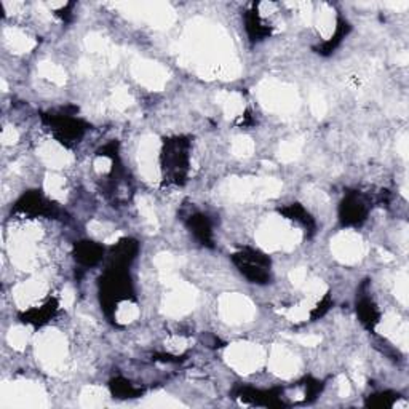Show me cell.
Here are the masks:
<instances>
[{
  "label": "cell",
  "mask_w": 409,
  "mask_h": 409,
  "mask_svg": "<svg viewBox=\"0 0 409 409\" xmlns=\"http://www.w3.org/2000/svg\"><path fill=\"white\" fill-rule=\"evenodd\" d=\"M357 313L360 317V322L363 323L366 328L373 329L377 323H379V310H377L376 304L368 297H363L357 304Z\"/></svg>",
  "instance_id": "cell-11"
},
{
  "label": "cell",
  "mask_w": 409,
  "mask_h": 409,
  "mask_svg": "<svg viewBox=\"0 0 409 409\" xmlns=\"http://www.w3.org/2000/svg\"><path fill=\"white\" fill-rule=\"evenodd\" d=\"M393 403H395V395L385 392V393H379V395H373V398H369L368 405L374 408H389V406H393Z\"/></svg>",
  "instance_id": "cell-15"
},
{
  "label": "cell",
  "mask_w": 409,
  "mask_h": 409,
  "mask_svg": "<svg viewBox=\"0 0 409 409\" xmlns=\"http://www.w3.org/2000/svg\"><path fill=\"white\" fill-rule=\"evenodd\" d=\"M131 293L133 286L126 270L124 267L110 265L104 277L101 278V301H103L106 313L110 315L115 310V306L128 299Z\"/></svg>",
  "instance_id": "cell-2"
},
{
  "label": "cell",
  "mask_w": 409,
  "mask_h": 409,
  "mask_svg": "<svg viewBox=\"0 0 409 409\" xmlns=\"http://www.w3.org/2000/svg\"><path fill=\"white\" fill-rule=\"evenodd\" d=\"M347 33H349V24L341 19L336 26V34H334L328 42H325V45L322 47L323 55H328V53H331L334 49H336L339 42L342 40V37H345V34H347Z\"/></svg>",
  "instance_id": "cell-14"
},
{
  "label": "cell",
  "mask_w": 409,
  "mask_h": 409,
  "mask_svg": "<svg viewBox=\"0 0 409 409\" xmlns=\"http://www.w3.org/2000/svg\"><path fill=\"white\" fill-rule=\"evenodd\" d=\"M281 215H285L288 219H293L296 222H299V224H302L304 227H307V229H313V219L312 216L307 213L304 206H301L299 203H293L290 206H286V208L280 210Z\"/></svg>",
  "instance_id": "cell-12"
},
{
  "label": "cell",
  "mask_w": 409,
  "mask_h": 409,
  "mask_svg": "<svg viewBox=\"0 0 409 409\" xmlns=\"http://www.w3.org/2000/svg\"><path fill=\"white\" fill-rule=\"evenodd\" d=\"M110 389H112V393L115 397L119 398H135L136 395H140L141 390H136L130 382H126L125 379H115L110 384Z\"/></svg>",
  "instance_id": "cell-13"
},
{
  "label": "cell",
  "mask_w": 409,
  "mask_h": 409,
  "mask_svg": "<svg viewBox=\"0 0 409 409\" xmlns=\"http://www.w3.org/2000/svg\"><path fill=\"white\" fill-rule=\"evenodd\" d=\"M58 309V302L55 299H50L47 304H44L39 309H31L29 312H26L23 318L26 323H33V325L39 326V325H44L45 322H49L50 318L53 317V313L56 312Z\"/></svg>",
  "instance_id": "cell-10"
},
{
  "label": "cell",
  "mask_w": 409,
  "mask_h": 409,
  "mask_svg": "<svg viewBox=\"0 0 409 409\" xmlns=\"http://www.w3.org/2000/svg\"><path fill=\"white\" fill-rule=\"evenodd\" d=\"M162 169L169 183L183 185L189 172V141L185 137L167 140L162 151Z\"/></svg>",
  "instance_id": "cell-1"
},
{
  "label": "cell",
  "mask_w": 409,
  "mask_h": 409,
  "mask_svg": "<svg viewBox=\"0 0 409 409\" xmlns=\"http://www.w3.org/2000/svg\"><path fill=\"white\" fill-rule=\"evenodd\" d=\"M368 216V205L357 192L347 194L339 208V217L344 226H361Z\"/></svg>",
  "instance_id": "cell-5"
},
{
  "label": "cell",
  "mask_w": 409,
  "mask_h": 409,
  "mask_svg": "<svg viewBox=\"0 0 409 409\" xmlns=\"http://www.w3.org/2000/svg\"><path fill=\"white\" fill-rule=\"evenodd\" d=\"M238 270L251 281V283L264 285L270 280V259L258 249L245 248L232 256Z\"/></svg>",
  "instance_id": "cell-3"
},
{
  "label": "cell",
  "mask_w": 409,
  "mask_h": 409,
  "mask_svg": "<svg viewBox=\"0 0 409 409\" xmlns=\"http://www.w3.org/2000/svg\"><path fill=\"white\" fill-rule=\"evenodd\" d=\"M137 253V243L135 240H122L114 247L112 253H110V259H112L114 267H128V264L136 258Z\"/></svg>",
  "instance_id": "cell-9"
},
{
  "label": "cell",
  "mask_w": 409,
  "mask_h": 409,
  "mask_svg": "<svg viewBox=\"0 0 409 409\" xmlns=\"http://www.w3.org/2000/svg\"><path fill=\"white\" fill-rule=\"evenodd\" d=\"M187 227L201 245L213 247V231H211V222L205 215H200V213L190 215L187 219Z\"/></svg>",
  "instance_id": "cell-8"
},
{
  "label": "cell",
  "mask_w": 409,
  "mask_h": 409,
  "mask_svg": "<svg viewBox=\"0 0 409 409\" xmlns=\"http://www.w3.org/2000/svg\"><path fill=\"white\" fill-rule=\"evenodd\" d=\"M17 208L23 213H28L31 216H47L51 217L58 213L56 205L53 201L47 200L44 195L39 192H29L26 194L17 203Z\"/></svg>",
  "instance_id": "cell-6"
},
{
  "label": "cell",
  "mask_w": 409,
  "mask_h": 409,
  "mask_svg": "<svg viewBox=\"0 0 409 409\" xmlns=\"http://www.w3.org/2000/svg\"><path fill=\"white\" fill-rule=\"evenodd\" d=\"M76 261L85 267H93L97 265L104 256V248L94 242H78L74 248Z\"/></svg>",
  "instance_id": "cell-7"
},
{
  "label": "cell",
  "mask_w": 409,
  "mask_h": 409,
  "mask_svg": "<svg viewBox=\"0 0 409 409\" xmlns=\"http://www.w3.org/2000/svg\"><path fill=\"white\" fill-rule=\"evenodd\" d=\"M47 122H49L53 131H55L56 140L66 146L78 142V140L83 136L85 130H87V125L82 120H78L76 117H72V114L66 112L47 117Z\"/></svg>",
  "instance_id": "cell-4"
}]
</instances>
